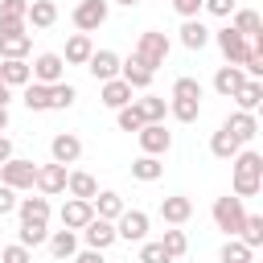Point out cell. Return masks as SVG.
Returning a JSON list of instances; mask_svg holds the SVG:
<instances>
[{"mask_svg": "<svg viewBox=\"0 0 263 263\" xmlns=\"http://www.w3.org/2000/svg\"><path fill=\"white\" fill-rule=\"evenodd\" d=\"M263 189V156L238 152L234 156V197H255Z\"/></svg>", "mask_w": 263, "mask_h": 263, "instance_id": "obj_1", "label": "cell"}, {"mask_svg": "<svg viewBox=\"0 0 263 263\" xmlns=\"http://www.w3.org/2000/svg\"><path fill=\"white\" fill-rule=\"evenodd\" d=\"M132 58H140V62L156 74V66H164V58H168V37H164V33H156V29L140 33V41H136V53H132Z\"/></svg>", "mask_w": 263, "mask_h": 263, "instance_id": "obj_2", "label": "cell"}, {"mask_svg": "<svg viewBox=\"0 0 263 263\" xmlns=\"http://www.w3.org/2000/svg\"><path fill=\"white\" fill-rule=\"evenodd\" d=\"M0 185H8V189H33L37 185V164L33 160H4L0 164Z\"/></svg>", "mask_w": 263, "mask_h": 263, "instance_id": "obj_3", "label": "cell"}, {"mask_svg": "<svg viewBox=\"0 0 263 263\" xmlns=\"http://www.w3.org/2000/svg\"><path fill=\"white\" fill-rule=\"evenodd\" d=\"M242 218H247V210H242V197H218L214 201V222H218V230H226L230 238L238 234V226H242Z\"/></svg>", "mask_w": 263, "mask_h": 263, "instance_id": "obj_4", "label": "cell"}, {"mask_svg": "<svg viewBox=\"0 0 263 263\" xmlns=\"http://www.w3.org/2000/svg\"><path fill=\"white\" fill-rule=\"evenodd\" d=\"M115 238L144 242V238H148V214H144V210H123V214L115 218Z\"/></svg>", "mask_w": 263, "mask_h": 263, "instance_id": "obj_5", "label": "cell"}, {"mask_svg": "<svg viewBox=\"0 0 263 263\" xmlns=\"http://www.w3.org/2000/svg\"><path fill=\"white\" fill-rule=\"evenodd\" d=\"M214 37H218V49H222V58H226V66H238V62H242V58L251 53V41H247L242 33H234L230 25H226V29H218Z\"/></svg>", "mask_w": 263, "mask_h": 263, "instance_id": "obj_6", "label": "cell"}, {"mask_svg": "<svg viewBox=\"0 0 263 263\" xmlns=\"http://www.w3.org/2000/svg\"><path fill=\"white\" fill-rule=\"evenodd\" d=\"M29 74H33V82H41V86H53V82H62V74H66V62H62V53H37V62L29 66Z\"/></svg>", "mask_w": 263, "mask_h": 263, "instance_id": "obj_7", "label": "cell"}, {"mask_svg": "<svg viewBox=\"0 0 263 263\" xmlns=\"http://www.w3.org/2000/svg\"><path fill=\"white\" fill-rule=\"evenodd\" d=\"M136 136H140V148H144V156H164V152L173 148V136L164 132V123H144Z\"/></svg>", "mask_w": 263, "mask_h": 263, "instance_id": "obj_8", "label": "cell"}, {"mask_svg": "<svg viewBox=\"0 0 263 263\" xmlns=\"http://www.w3.org/2000/svg\"><path fill=\"white\" fill-rule=\"evenodd\" d=\"M107 12H111L107 0H78V8H74V25H78L82 33H90V29H99V25L107 21Z\"/></svg>", "mask_w": 263, "mask_h": 263, "instance_id": "obj_9", "label": "cell"}, {"mask_svg": "<svg viewBox=\"0 0 263 263\" xmlns=\"http://www.w3.org/2000/svg\"><path fill=\"white\" fill-rule=\"evenodd\" d=\"M49 156H53V164H74L82 156V140L74 132H62V136L49 140Z\"/></svg>", "mask_w": 263, "mask_h": 263, "instance_id": "obj_10", "label": "cell"}, {"mask_svg": "<svg viewBox=\"0 0 263 263\" xmlns=\"http://www.w3.org/2000/svg\"><path fill=\"white\" fill-rule=\"evenodd\" d=\"M86 70H90L99 82H111V78H119V53H115V49H95L90 62H86Z\"/></svg>", "mask_w": 263, "mask_h": 263, "instance_id": "obj_11", "label": "cell"}, {"mask_svg": "<svg viewBox=\"0 0 263 263\" xmlns=\"http://www.w3.org/2000/svg\"><path fill=\"white\" fill-rule=\"evenodd\" d=\"M82 238H86V247H90V251H107V247L115 242V222L90 218V222L82 226Z\"/></svg>", "mask_w": 263, "mask_h": 263, "instance_id": "obj_12", "label": "cell"}, {"mask_svg": "<svg viewBox=\"0 0 263 263\" xmlns=\"http://www.w3.org/2000/svg\"><path fill=\"white\" fill-rule=\"evenodd\" d=\"M29 45H33L29 29H0V58H4V62H8V58H25Z\"/></svg>", "mask_w": 263, "mask_h": 263, "instance_id": "obj_13", "label": "cell"}, {"mask_svg": "<svg viewBox=\"0 0 263 263\" xmlns=\"http://www.w3.org/2000/svg\"><path fill=\"white\" fill-rule=\"evenodd\" d=\"M242 82H251L238 66H218V74H214V90L222 95V99H234L238 90H242Z\"/></svg>", "mask_w": 263, "mask_h": 263, "instance_id": "obj_14", "label": "cell"}, {"mask_svg": "<svg viewBox=\"0 0 263 263\" xmlns=\"http://www.w3.org/2000/svg\"><path fill=\"white\" fill-rule=\"evenodd\" d=\"M119 78H123L132 90H148V86H152V70H148L140 58H127V62H119Z\"/></svg>", "mask_w": 263, "mask_h": 263, "instance_id": "obj_15", "label": "cell"}, {"mask_svg": "<svg viewBox=\"0 0 263 263\" xmlns=\"http://www.w3.org/2000/svg\"><path fill=\"white\" fill-rule=\"evenodd\" d=\"M90 218H95L90 201H78V197H70V201L62 205V230H82Z\"/></svg>", "mask_w": 263, "mask_h": 263, "instance_id": "obj_16", "label": "cell"}, {"mask_svg": "<svg viewBox=\"0 0 263 263\" xmlns=\"http://www.w3.org/2000/svg\"><path fill=\"white\" fill-rule=\"evenodd\" d=\"M222 127H226L238 144H247V140H255V136H259V123H255V115H251V111H234Z\"/></svg>", "mask_w": 263, "mask_h": 263, "instance_id": "obj_17", "label": "cell"}, {"mask_svg": "<svg viewBox=\"0 0 263 263\" xmlns=\"http://www.w3.org/2000/svg\"><path fill=\"white\" fill-rule=\"evenodd\" d=\"M16 214H21V222H29V226H45V222H49V201H45V197H21V201H16Z\"/></svg>", "mask_w": 263, "mask_h": 263, "instance_id": "obj_18", "label": "cell"}, {"mask_svg": "<svg viewBox=\"0 0 263 263\" xmlns=\"http://www.w3.org/2000/svg\"><path fill=\"white\" fill-rule=\"evenodd\" d=\"M0 82L12 90V86H29L33 82V74H29V62L25 58H8V62H0Z\"/></svg>", "mask_w": 263, "mask_h": 263, "instance_id": "obj_19", "label": "cell"}, {"mask_svg": "<svg viewBox=\"0 0 263 263\" xmlns=\"http://www.w3.org/2000/svg\"><path fill=\"white\" fill-rule=\"evenodd\" d=\"M53 21H58V4H53V0H29L25 25H33V29H49Z\"/></svg>", "mask_w": 263, "mask_h": 263, "instance_id": "obj_20", "label": "cell"}, {"mask_svg": "<svg viewBox=\"0 0 263 263\" xmlns=\"http://www.w3.org/2000/svg\"><path fill=\"white\" fill-rule=\"evenodd\" d=\"M90 210H95V218H103V222H115V218H119L127 205H123V197H119V193H111V189H107V193H95Z\"/></svg>", "mask_w": 263, "mask_h": 263, "instance_id": "obj_21", "label": "cell"}, {"mask_svg": "<svg viewBox=\"0 0 263 263\" xmlns=\"http://www.w3.org/2000/svg\"><path fill=\"white\" fill-rule=\"evenodd\" d=\"M37 189L41 193H62L66 189V164H41L37 168Z\"/></svg>", "mask_w": 263, "mask_h": 263, "instance_id": "obj_22", "label": "cell"}, {"mask_svg": "<svg viewBox=\"0 0 263 263\" xmlns=\"http://www.w3.org/2000/svg\"><path fill=\"white\" fill-rule=\"evenodd\" d=\"M234 238H238L242 247H251V251H259V247H263V214H247Z\"/></svg>", "mask_w": 263, "mask_h": 263, "instance_id": "obj_23", "label": "cell"}, {"mask_svg": "<svg viewBox=\"0 0 263 263\" xmlns=\"http://www.w3.org/2000/svg\"><path fill=\"white\" fill-rule=\"evenodd\" d=\"M45 242H49V255L53 259H74L78 255V234L74 230H53Z\"/></svg>", "mask_w": 263, "mask_h": 263, "instance_id": "obj_24", "label": "cell"}, {"mask_svg": "<svg viewBox=\"0 0 263 263\" xmlns=\"http://www.w3.org/2000/svg\"><path fill=\"white\" fill-rule=\"evenodd\" d=\"M90 53H95L90 37H86V33H74V37L66 41V58H62V62H70V66H86V62H90Z\"/></svg>", "mask_w": 263, "mask_h": 263, "instance_id": "obj_25", "label": "cell"}, {"mask_svg": "<svg viewBox=\"0 0 263 263\" xmlns=\"http://www.w3.org/2000/svg\"><path fill=\"white\" fill-rule=\"evenodd\" d=\"M127 103H132V86H127L123 78H111V82H103V107L119 111V107H127Z\"/></svg>", "mask_w": 263, "mask_h": 263, "instance_id": "obj_26", "label": "cell"}, {"mask_svg": "<svg viewBox=\"0 0 263 263\" xmlns=\"http://www.w3.org/2000/svg\"><path fill=\"white\" fill-rule=\"evenodd\" d=\"M66 189H70V197H78V201H95V193H99V185H95L90 173H66Z\"/></svg>", "mask_w": 263, "mask_h": 263, "instance_id": "obj_27", "label": "cell"}, {"mask_svg": "<svg viewBox=\"0 0 263 263\" xmlns=\"http://www.w3.org/2000/svg\"><path fill=\"white\" fill-rule=\"evenodd\" d=\"M189 214H193V201H189V197H181V193L160 201V218H164V222H173V226H181Z\"/></svg>", "mask_w": 263, "mask_h": 263, "instance_id": "obj_28", "label": "cell"}, {"mask_svg": "<svg viewBox=\"0 0 263 263\" xmlns=\"http://www.w3.org/2000/svg\"><path fill=\"white\" fill-rule=\"evenodd\" d=\"M29 0H0V29H25Z\"/></svg>", "mask_w": 263, "mask_h": 263, "instance_id": "obj_29", "label": "cell"}, {"mask_svg": "<svg viewBox=\"0 0 263 263\" xmlns=\"http://www.w3.org/2000/svg\"><path fill=\"white\" fill-rule=\"evenodd\" d=\"M238 148H242V144H238L226 127H218V132L210 136V152H214L218 160H234V156H238Z\"/></svg>", "mask_w": 263, "mask_h": 263, "instance_id": "obj_30", "label": "cell"}, {"mask_svg": "<svg viewBox=\"0 0 263 263\" xmlns=\"http://www.w3.org/2000/svg\"><path fill=\"white\" fill-rule=\"evenodd\" d=\"M230 29H234V33H242L247 41H251V37H263V21H259V12H251V8H238Z\"/></svg>", "mask_w": 263, "mask_h": 263, "instance_id": "obj_31", "label": "cell"}, {"mask_svg": "<svg viewBox=\"0 0 263 263\" xmlns=\"http://www.w3.org/2000/svg\"><path fill=\"white\" fill-rule=\"evenodd\" d=\"M136 111L144 115V123H164V115H168V103H164L160 95H144V99L136 103Z\"/></svg>", "mask_w": 263, "mask_h": 263, "instance_id": "obj_32", "label": "cell"}, {"mask_svg": "<svg viewBox=\"0 0 263 263\" xmlns=\"http://www.w3.org/2000/svg\"><path fill=\"white\" fill-rule=\"evenodd\" d=\"M205 41H210V29H205L201 21H185V25H181V45H185V49H201Z\"/></svg>", "mask_w": 263, "mask_h": 263, "instance_id": "obj_33", "label": "cell"}, {"mask_svg": "<svg viewBox=\"0 0 263 263\" xmlns=\"http://www.w3.org/2000/svg\"><path fill=\"white\" fill-rule=\"evenodd\" d=\"M74 99H78V90H74L66 78L49 86V111H66V107H74Z\"/></svg>", "mask_w": 263, "mask_h": 263, "instance_id": "obj_34", "label": "cell"}, {"mask_svg": "<svg viewBox=\"0 0 263 263\" xmlns=\"http://www.w3.org/2000/svg\"><path fill=\"white\" fill-rule=\"evenodd\" d=\"M160 173H164L160 156H136V160H132V177H136V181H156Z\"/></svg>", "mask_w": 263, "mask_h": 263, "instance_id": "obj_35", "label": "cell"}, {"mask_svg": "<svg viewBox=\"0 0 263 263\" xmlns=\"http://www.w3.org/2000/svg\"><path fill=\"white\" fill-rule=\"evenodd\" d=\"M234 103H238V111H251L255 115V107L263 103V82H242V90L234 95Z\"/></svg>", "mask_w": 263, "mask_h": 263, "instance_id": "obj_36", "label": "cell"}, {"mask_svg": "<svg viewBox=\"0 0 263 263\" xmlns=\"http://www.w3.org/2000/svg\"><path fill=\"white\" fill-rule=\"evenodd\" d=\"M25 107H29V111H49V86L29 82V86H25Z\"/></svg>", "mask_w": 263, "mask_h": 263, "instance_id": "obj_37", "label": "cell"}, {"mask_svg": "<svg viewBox=\"0 0 263 263\" xmlns=\"http://www.w3.org/2000/svg\"><path fill=\"white\" fill-rule=\"evenodd\" d=\"M168 111H173V119L193 123V119L201 115V103H197V99H173V103H168Z\"/></svg>", "mask_w": 263, "mask_h": 263, "instance_id": "obj_38", "label": "cell"}, {"mask_svg": "<svg viewBox=\"0 0 263 263\" xmlns=\"http://www.w3.org/2000/svg\"><path fill=\"white\" fill-rule=\"evenodd\" d=\"M160 247L168 251V259H181V255H185V247H189V238H185V230H164Z\"/></svg>", "mask_w": 263, "mask_h": 263, "instance_id": "obj_39", "label": "cell"}, {"mask_svg": "<svg viewBox=\"0 0 263 263\" xmlns=\"http://www.w3.org/2000/svg\"><path fill=\"white\" fill-rule=\"evenodd\" d=\"M251 247H242L238 238H226V247H222V263H251Z\"/></svg>", "mask_w": 263, "mask_h": 263, "instance_id": "obj_40", "label": "cell"}, {"mask_svg": "<svg viewBox=\"0 0 263 263\" xmlns=\"http://www.w3.org/2000/svg\"><path fill=\"white\" fill-rule=\"evenodd\" d=\"M16 238H21V247H41V242L49 238V230H45V226H29V222H21Z\"/></svg>", "mask_w": 263, "mask_h": 263, "instance_id": "obj_41", "label": "cell"}, {"mask_svg": "<svg viewBox=\"0 0 263 263\" xmlns=\"http://www.w3.org/2000/svg\"><path fill=\"white\" fill-rule=\"evenodd\" d=\"M173 99H197L201 103V82L197 78H177L173 82Z\"/></svg>", "mask_w": 263, "mask_h": 263, "instance_id": "obj_42", "label": "cell"}, {"mask_svg": "<svg viewBox=\"0 0 263 263\" xmlns=\"http://www.w3.org/2000/svg\"><path fill=\"white\" fill-rule=\"evenodd\" d=\"M115 119H119V127H123V132H140V127H144V115L136 111V103L119 107V115H115Z\"/></svg>", "mask_w": 263, "mask_h": 263, "instance_id": "obj_43", "label": "cell"}, {"mask_svg": "<svg viewBox=\"0 0 263 263\" xmlns=\"http://www.w3.org/2000/svg\"><path fill=\"white\" fill-rule=\"evenodd\" d=\"M140 263H173V259H168V251L160 242H144L140 247Z\"/></svg>", "mask_w": 263, "mask_h": 263, "instance_id": "obj_44", "label": "cell"}, {"mask_svg": "<svg viewBox=\"0 0 263 263\" xmlns=\"http://www.w3.org/2000/svg\"><path fill=\"white\" fill-rule=\"evenodd\" d=\"M0 263H33V255H29V247L12 242V247H0Z\"/></svg>", "mask_w": 263, "mask_h": 263, "instance_id": "obj_45", "label": "cell"}, {"mask_svg": "<svg viewBox=\"0 0 263 263\" xmlns=\"http://www.w3.org/2000/svg\"><path fill=\"white\" fill-rule=\"evenodd\" d=\"M201 4H205V0H173V8L181 12V21H197V12H201Z\"/></svg>", "mask_w": 263, "mask_h": 263, "instance_id": "obj_46", "label": "cell"}, {"mask_svg": "<svg viewBox=\"0 0 263 263\" xmlns=\"http://www.w3.org/2000/svg\"><path fill=\"white\" fill-rule=\"evenodd\" d=\"M201 8L214 12V16H230V12H234V0H205Z\"/></svg>", "mask_w": 263, "mask_h": 263, "instance_id": "obj_47", "label": "cell"}, {"mask_svg": "<svg viewBox=\"0 0 263 263\" xmlns=\"http://www.w3.org/2000/svg\"><path fill=\"white\" fill-rule=\"evenodd\" d=\"M12 210H16V189L0 185V218H4V214H12Z\"/></svg>", "mask_w": 263, "mask_h": 263, "instance_id": "obj_48", "label": "cell"}, {"mask_svg": "<svg viewBox=\"0 0 263 263\" xmlns=\"http://www.w3.org/2000/svg\"><path fill=\"white\" fill-rule=\"evenodd\" d=\"M74 263H103V251H90V247H86V251L74 255Z\"/></svg>", "mask_w": 263, "mask_h": 263, "instance_id": "obj_49", "label": "cell"}, {"mask_svg": "<svg viewBox=\"0 0 263 263\" xmlns=\"http://www.w3.org/2000/svg\"><path fill=\"white\" fill-rule=\"evenodd\" d=\"M4 160H12V140H8V136H0V164H4Z\"/></svg>", "mask_w": 263, "mask_h": 263, "instance_id": "obj_50", "label": "cell"}, {"mask_svg": "<svg viewBox=\"0 0 263 263\" xmlns=\"http://www.w3.org/2000/svg\"><path fill=\"white\" fill-rule=\"evenodd\" d=\"M8 127V107H0V132Z\"/></svg>", "mask_w": 263, "mask_h": 263, "instance_id": "obj_51", "label": "cell"}, {"mask_svg": "<svg viewBox=\"0 0 263 263\" xmlns=\"http://www.w3.org/2000/svg\"><path fill=\"white\" fill-rule=\"evenodd\" d=\"M0 107H8V86L0 82Z\"/></svg>", "mask_w": 263, "mask_h": 263, "instance_id": "obj_52", "label": "cell"}, {"mask_svg": "<svg viewBox=\"0 0 263 263\" xmlns=\"http://www.w3.org/2000/svg\"><path fill=\"white\" fill-rule=\"evenodd\" d=\"M115 4H123V8H136V4H140V0H115Z\"/></svg>", "mask_w": 263, "mask_h": 263, "instance_id": "obj_53", "label": "cell"}]
</instances>
